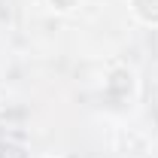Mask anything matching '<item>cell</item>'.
<instances>
[{"label": "cell", "mask_w": 158, "mask_h": 158, "mask_svg": "<svg viewBox=\"0 0 158 158\" xmlns=\"http://www.w3.org/2000/svg\"><path fill=\"white\" fill-rule=\"evenodd\" d=\"M146 3H152V0H134V12H137V9H143ZM155 3H158V0H155ZM155 12H158V6H155Z\"/></svg>", "instance_id": "cell-1"}]
</instances>
